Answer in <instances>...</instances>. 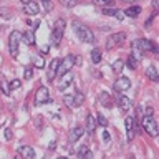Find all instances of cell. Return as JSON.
Instances as JSON below:
<instances>
[{
    "label": "cell",
    "mask_w": 159,
    "mask_h": 159,
    "mask_svg": "<svg viewBox=\"0 0 159 159\" xmlns=\"http://www.w3.org/2000/svg\"><path fill=\"white\" fill-rule=\"evenodd\" d=\"M73 30H75L76 37L81 40V42H84V43H93V42H94V35H93V32L86 27V25H83L81 22L75 20V22H73Z\"/></svg>",
    "instance_id": "cell-1"
},
{
    "label": "cell",
    "mask_w": 159,
    "mask_h": 159,
    "mask_svg": "<svg viewBox=\"0 0 159 159\" xmlns=\"http://www.w3.org/2000/svg\"><path fill=\"white\" fill-rule=\"evenodd\" d=\"M143 128L151 138H156L157 136V123L154 119L152 114H144L143 118Z\"/></svg>",
    "instance_id": "cell-2"
},
{
    "label": "cell",
    "mask_w": 159,
    "mask_h": 159,
    "mask_svg": "<svg viewBox=\"0 0 159 159\" xmlns=\"http://www.w3.org/2000/svg\"><path fill=\"white\" fill-rule=\"evenodd\" d=\"M65 27H66V23H65L63 18H58L55 22V25H53V45L55 47H58L60 42H61L63 33H65Z\"/></svg>",
    "instance_id": "cell-3"
},
{
    "label": "cell",
    "mask_w": 159,
    "mask_h": 159,
    "mask_svg": "<svg viewBox=\"0 0 159 159\" xmlns=\"http://www.w3.org/2000/svg\"><path fill=\"white\" fill-rule=\"evenodd\" d=\"M22 42V33L20 32H12L8 37V50H10V55L12 57H17L18 55V43Z\"/></svg>",
    "instance_id": "cell-4"
},
{
    "label": "cell",
    "mask_w": 159,
    "mask_h": 159,
    "mask_svg": "<svg viewBox=\"0 0 159 159\" xmlns=\"http://www.w3.org/2000/svg\"><path fill=\"white\" fill-rule=\"evenodd\" d=\"M73 66H75V57H73V55H66V57H65V58L61 60V61L58 63L57 75H58V76H61V75L68 73Z\"/></svg>",
    "instance_id": "cell-5"
},
{
    "label": "cell",
    "mask_w": 159,
    "mask_h": 159,
    "mask_svg": "<svg viewBox=\"0 0 159 159\" xmlns=\"http://www.w3.org/2000/svg\"><path fill=\"white\" fill-rule=\"evenodd\" d=\"M124 38H126V35H124L123 32L109 35V37H108V40H106V50H113V48L119 47V45H123Z\"/></svg>",
    "instance_id": "cell-6"
},
{
    "label": "cell",
    "mask_w": 159,
    "mask_h": 159,
    "mask_svg": "<svg viewBox=\"0 0 159 159\" xmlns=\"http://www.w3.org/2000/svg\"><path fill=\"white\" fill-rule=\"evenodd\" d=\"M35 103L37 104H45V103H52V96L48 93L47 86H40L35 93Z\"/></svg>",
    "instance_id": "cell-7"
},
{
    "label": "cell",
    "mask_w": 159,
    "mask_h": 159,
    "mask_svg": "<svg viewBox=\"0 0 159 159\" xmlns=\"http://www.w3.org/2000/svg\"><path fill=\"white\" fill-rule=\"evenodd\" d=\"M139 43V48L143 50V53H157V47L152 40H148V38H139L138 40Z\"/></svg>",
    "instance_id": "cell-8"
},
{
    "label": "cell",
    "mask_w": 159,
    "mask_h": 159,
    "mask_svg": "<svg viewBox=\"0 0 159 159\" xmlns=\"http://www.w3.org/2000/svg\"><path fill=\"white\" fill-rule=\"evenodd\" d=\"M124 124H126V133H128V141H133L134 134H136V118L133 116H128L124 119Z\"/></svg>",
    "instance_id": "cell-9"
},
{
    "label": "cell",
    "mask_w": 159,
    "mask_h": 159,
    "mask_svg": "<svg viewBox=\"0 0 159 159\" xmlns=\"http://www.w3.org/2000/svg\"><path fill=\"white\" fill-rule=\"evenodd\" d=\"M131 88V80H129L128 76H119L116 81H114V89H116L118 93L121 91H126V89Z\"/></svg>",
    "instance_id": "cell-10"
},
{
    "label": "cell",
    "mask_w": 159,
    "mask_h": 159,
    "mask_svg": "<svg viewBox=\"0 0 159 159\" xmlns=\"http://www.w3.org/2000/svg\"><path fill=\"white\" fill-rule=\"evenodd\" d=\"M58 63H60V60H58V58H53L52 61H50V65H48V71H47V78H48V81H53L55 76H57Z\"/></svg>",
    "instance_id": "cell-11"
},
{
    "label": "cell",
    "mask_w": 159,
    "mask_h": 159,
    "mask_svg": "<svg viewBox=\"0 0 159 159\" xmlns=\"http://www.w3.org/2000/svg\"><path fill=\"white\" fill-rule=\"evenodd\" d=\"M38 12H40V5L35 2V0H32V2H28V3H25L23 13H27V15H30V17H33V15H37Z\"/></svg>",
    "instance_id": "cell-12"
},
{
    "label": "cell",
    "mask_w": 159,
    "mask_h": 159,
    "mask_svg": "<svg viewBox=\"0 0 159 159\" xmlns=\"http://www.w3.org/2000/svg\"><path fill=\"white\" fill-rule=\"evenodd\" d=\"M83 128L81 126H76V128H73L71 131H70V134H68V141L70 143H76V141H80V138L83 136Z\"/></svg>",
    "instance_id": "cell-13"
},
{
    "label": "cell",
    "mask_w": 159,
    "mask_h": 159,
    "mask_svg": "<svg viewBox=\"0 0 159 159\" xmlns=\"http://www.w3.org/2000/svg\"><path fill=\"white\" fill-rule=\"evenodd\" d=\"M71 80H73V76L70 71L61 75V80H60V83H58V89H66L70 84H71Z\"/></svg>",
    "instance_id": "cell-14"
},
{
    "label": "cell",
    "mask_w": 159,
    "mask_h": 159,
    "mask_svg": "<svg viewBox=\"0 0 159 159\" xmlns=\"http://www.w3.org/2000/svg\"><path fill=\"white\" fill-rule=\"evenodd\" d=\"M98 123H96V118L93 116V114H88L86 116V133L88 134H93L94 129H96Z\"/></svg>",
    "instance_id": "cell-15"
},
{
    "label": "cell",
    "mask_w": 159,
    "mask_h": 159,
    "mask_svg": "<svg viewBox=\"0 0 159 159\" xmlns=\"http://www.w3.org/2000/svg\"><path fill=\"white\" fill-rule=\"evenodd\" d=\"M131 55H133V57L138 60V61H141V58H143V50L139 48L138 40H134V42L131 43Z\"/></svg>",
    "instance_id": "cell-16"
},
{
    "label": "cell",
    "mask_w": 159,
    "mask_h": 159,
    "mask_svg": "<svg viewBox=\"0 0 159 159\" xmlns=\"http://www.w3.org/2000/svg\"><path fill=\"white\" fill-rule=\"evenodd\" d=\"M146 76H148V80H151V81H154V83L159 81V73H157V70H156L154 65L146 68Z\"/></svg>",
    "instance_id": "cell-17"
},
{
    "label": "cell",
    "mask_w": 159,
    "mask_h": 159,
    "mask_svg": "<svg viewBox=\"0 0 159 159\" xmlns=\"http://www.w3.org/2000/svg\"><path fill=\"white\" fill-rule=\"evenodd\" d=\"M22 40L25 45H28V47H33L35 45V33L32 32V30H28V32L22 33Z\"/></svg>",
    "instance_id": "cell-18"
},
{
    "label": "cell",
    "mask_w": 159,
    "mask_h": 159,
    "mask_svg": "<svg viewBox=\"0 0 159 159\" xmlns=\"http://www.w3.org/2000/svg\"><path fill=\"white\" fill-rule=\"evenodd\" d=\"M119 106H121L123 111H128V109L133 106V99L124 96V94H121V96H119Z\"/></svg>",
    "instance_id": "cell-19"
},
{
    "label": "cell",
    "mask_w": 159,
    "mask_h": 159,
    "mask_svg": "<svg viewBox=\"0 0 159 159\" xmlns=\"http://www.w3.org/2000/svg\"><path fill=\"white\" fill-rule=\"evenodd\" d=\"M126 17H131V18H136L139 13H141V7H138V5H134V7H129L126 12H123Z\"/></svg>",
    "instance_id": "cell-20"
},
{
    "label": "cell",
    "mask_w": 159,
    "mask_h": 159,
    "mask_svg": "<svg viewBox=\"0 0 159 159\" xmlns=\"http://www.w3.org/2000/svg\"><path fill=\"white\" fill-rule=\"evenodd\" d=\"M20 154L25 157H28V159H33L35 157V151H33V148H30V146H23V148H20Z\"/></svg>",
    "instance_id": "cell-21"
},
{
    "label": "cell",
    "mask_w": 159,
    "mask_h": 159,
    "mask_svg": "<svg viewBox=\"0 0 159 159\" xmlns=\"http://www.w3.org/2000/svg\"><path fill=\"white\" fill-rule=\"evenodd\" d=\"M93 154H91V151H89V148L88 146H80V149H78V157L81 159V157H91Z\"/></svg>",
    "instance_id": "cell-22"
},
{
    "label": "cell",
    "mask_w": 159,
    "mask_h": 159,
    "mask_svg": "<svg viewBox=\"0 0 159 159\" xmlns=\"http://www.w3.org/2000/svg\"><path fill=\"white\" fill-rule=\"evenodd\" d=\"M32 63H33L32 66L38 68V70L45 68V60H43V57H40V55H35V57H33V61H32Z\"/></svg>",
    "instance_id": "cell-23"
},
{
    "label": "cell",
    "mask_w": 159,
    "mask_h": 159,
    "mask_svg": "<svg viewBox=\"0 0 159 159\" xmlns=\"http://www.w3.org/2000/svg\"><path fill=\"white\" fill-rule=\"evenodd\" d=\"M99 101H101L106 108H111V106H113L111 98H109V94H108V93H101V94H99Z\"/></svg>",
    "instance_id": "cell-24"
},
{
    "label": "cell",
    "mask_w": 159,
    "mask_h": 159,
    "mask_svg": "<svg viewBox=\"0 0 159 159\" xmlns=\"http://www.w3.org/2000/svg\"><path fill=\"white\" fill-rule=\"evenodd\" d=\"M91 61L93 63H99V61H101V50H99V48H94L91 52Z\"/></svg>",
    "instance_id": "cell-25"
},
{
    "label": "cell",
    "mask_w": 159,
    "mask_h": 159,
    "mask_svg": "<svg viewBox=\"0 0 159 159\" xmlns=\"http://www.w3.org/2000/svg\"><path fill=\"white\" fill-rule=\"evenodd\" d=\"M83 101H84V94L83 93H76L75 98H73V106H81Z\"/></svg>",
    "instance_id": "cell-26"
},
{
    "label": "cell",
    "mask_w": 159,
    "mask_h": 159,
    "mask_svg": "<svg viewBox=\"0 0 159 159\" xmlns=\"http://www.w3.org/2000/svg\"><path fill=\"white\" fill-rule=\"evenodd\" d=\"M123 68H124V63L121 61V60H116V61L113 63V71H114V73L119 75V73L123 71Z\"/></svg>",
    "instance_id": "cell-27"
},
{
    "label": "cell",
    "mask_w": 159,
    "mask_h": 159,
    "mask_svg": "<svg viewBox=\"0 0 159 159\" xmlns=\"http://www.w3.org/2000/svg\"><path fill=\"white\" fill-rule=\"evenodd\" d=\"M60 3H61L63 7H66V8H73V7H76L78 0H60Z\"/></svg>",
    "instance_id": "cell-28"
},
{
    "label": "cell",
    "mask_w": 159,
    "mask_h": 159,
    "mask_svg": "<svg viewBox=\"0 0 159 159\" xmlns=\"http://www.w3.org/2000/svg\"><path fill=\"white\" fill-rule=\"evenodd\" d=\"M138 63H139L138 60L134 58L133 55H129V58H128V66L131 68V70H136V68H138Z\"/></svg>",
    "instance_id": "cell-29"
},
{
    "label": "cell",
    "mask_w": 159,
    "mask_h": 159,
    "mask_svg": "<svg viewBox=\"0 0 159 159\" xmlns=\"http://www.w3.org/2000/svg\"><path fill=\"white\" fill-rule=\"evenodd\" d=\"M93 3L98 7H109V5H113V0H93Z\"/></svg>",
    "instance_id": "cell-30"
},
{
    "label": "cell",
    "mask_w": 159,
    "mask_h": 159,
    "mask_svg": "<svg viewBox=\"0 0 159 159\" xmlns=\"http://www.w3.org/2000/svg\"><path fill=\"white\" fill-rule=\"evenodd\" d=\"M20 86H22L20 80H12V81L8 83V89H10V91H13V89H18Z\"/></svg>",
    "instance_id": "cell-31"
},
{
    "label": "cell",
    "mask_w": 159,
    "mask_h": 159,
    "mask_svg": "<svg viewBox=\"0 0 159 159\" xmlns=\"http://www.w3.org/2000/svg\"><path fill=\"white\" fill-rule=\"evenodd\" d=\"M96 123L99 124V126H103V128H106V126H108V119L104 118V116H103L101 113H99L98 116H96Z\"/></svg>",
    "instance_id": "cell-32"
},
{
    "label": "cell",
    "mask_w": 159,
    "mask_h": 159,
    "mask_svg": "<svg viewBox=\"0 0 159 159\" xmlns=\"http://www.w3.org/2000/svg\"><path fill=\"white\" fill-rule=\"evenodd\" d=\"M63 103L66 104L68 108H73V96H70V94H65V96H63Z\"/></svg>",
    "instance_id": "cell-33"
},
{
    "label": "cell",
    "mask_w": 159,
    "mask_h": 159,
    "mask_svg": "<svg viewBox=\"0 0 159 159\" xmlns=\"http://www.w3.org/2000/svg\"><path fill=\"white\" fill-rule=\"evenodd\" d=\"M42 3H43V8L47 10V12H52V10H53V3H52V0H42Z\"/></svg>",
    "instance_id": "cell-34"
},
{
    "label": "cell",
    "mask_w": 159,
    "mask_h": 159,
    "mask_svg": "<svg viewBox=\"0 0 159 159\" xmlns=\"http://www.w3.org/2000/svg\"><path fill=\"white\" fill-rule=\"evenodd\" d=\"M32 76H33V70L30 68V66H27V68H25V71H23V78L25 80H30Z\"/></svg>",
    "instance_id": "cell-35"
},
{
    "label": "cell",
    "mask_w": 159,
    "mask_h": 159,
    "mask_svg": "<svg viewBox=\"0 0 159 159\" xmlns=\"http://www.w3.org/2000/svg\"><path fill=\"white\" fill-rule=\"evenodd\" d=\"M0 13H2L3 18H12V12L8 8H0Z\"/></svg>",
    "instance_id": "cell-36"
},
{
    "label": "cell",
    "mask_w": 159,
    "mask_h": 159,
    "mask_svg": "<svg viewBox=\"0 0 159 159\" xmlns=\"http://www.w3.org/2000/svg\"><path fill=\"white\" fill-rule=\"evenodd\" d=\"M114 12H116L114 8H108V7H104V8H103V13H104V15H108V17H113Z\"/></svg>",
    "instance_id": "cell-37"
},
{
    "label": "cell",
    "mask_w": 159,
    "mask_h": 159,
    "mask_svg": "<svg viewBox=\"0 0 159 159\" xmlns=\"http://www.w3.org/2000/svg\"><path fill=\"white\" fill-rule=\"evenodd\" d=\"M154 17H156V10H154V12L151 13V17H149V18L146 20V23H144V27H146V28H148V27H151V22L154 20Z\"/></svg>",
    "instance_id": "cell-38"
},
{
    "label": "cell",
    "mask_w": 159,
    "mask_h": 159,
    "mask_svg": "<svg viewBox=\"0 0 159 159\" xmlns=\"http://www.w3.org/2000/svg\"><path fill=\"white\" fill-rule=\"evenodd\" d=\"M103 141L106 143V144H108L109 141H111V136H109V133L106 131V129H104V131H103Z\"/></svg>",
    "instance_id": "cell-39"
},
{
    "label": "cell",
    "mask_w": 159,
    "mask_h": 159,
    "mask_svg": "<svg viewBox=\"0 0 159 159\" xmlns=\"http://www.w3.org/2000/svg\"><path fill=\"white\" fill-rule=\"evenodd\" d=\"M113 17H116V18L119 20V22H121V20L124 18V13L121 12V10H116V12H114V15H113Z\"/></svg>",
    "instance_id": "cell-40"
},
{
    "label": "cell",
    "mask_w": 159,
    "mask_h": 159,
    "mask_svg": "<svg viewBox=\"0 0 159 159\" xmlns=\"http://www.w3.org/2000/svg\"><path fill=\"white\" fill-rule=\"evenodd\" d=\"M5 139H12V131H10V129H5Z\"/></svg>",
    "instance_id": "cell-41"
},
{
    "label": "cell",
    "mask_w": 159,
    "mask_h": 159,
    "mask_svg": "<svg viewBox=\"0 0 159 159\" xmlns=\"http://www.w3.org/2000/svg\"><path fill=\"white\" fill-rule=\"evenodd\" d=\"M152 113H154V109H152L151 106H148V108H146V111H144V114H152Z\"/></svg>",
    "instance_id": "cell-42"
},
{
    "label": "cell",
    "mask_w": 159,
    "mask_h": 159,
    "mask_svg": "<svg viewBox=\"0 0 159 159\" xmlns=\"http://www.w3.org/2000/svg\"><path fill=\"white\" fill-rule=\"evenodd\" d=\"M55 148H57V141H52V143H50V146H48V149H52V151H53Z\"/></svg>",
    "instance_id": "cell-43"
},
{
    "label": "cell",
    "mask_w": 159,
    "mask_h": 159,
    "mask_svg": "<svg viewBox=\"0 0 159 159\" xmlns=\"http://www.w3.org/2000/svg\"><path fill=\"white\" fill-rule=\"evenodd\" d=\"M152 8L157 10V0H152Z\"/></svg>",
    "instance_id": "cell-44"
},
{
    "label": "cell",
    "mask_w": 159,
    "mask_h": 159,
    "mask_svg": "<svg viewBox=\"0 0 159 159\" xmlns=\"http://www.w3.org/2000/svg\"><path fill=\"white\" fill-rule=\"evenodd\" d=\"M20 2H22V3L25 5V3H28V2H32V0H20Z\"/></svg>",
    "instance_id": "cell-45"
},
{
    "label": "cell",
    "mask_w": 159,
    "mask_h": 159,
    "mask_svg": "<svg viewBox=\"0 0 159 159\" xmlns=\"http://www.w3.org/2000/svg\"><path fill=\"white\" fill-rule=\"evenodd\" d=\"M121 2H134V0H121Z\"/></svg>",
    "instance_id": "cell-46"
}]
</instances>
